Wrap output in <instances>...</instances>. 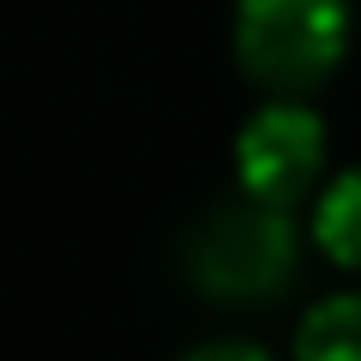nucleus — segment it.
Masks as SVG:
<instances>
[{"mask_svg": "<svg viewBox=\"0 0 361 361\" xmlns=\"http://www.w3.org/2000/svg\"><path fill=\"white\" fill-rule=\"evenodd\" d=\"M349 42V0H241L235 54L259 85L301 90L337 66Z\"/></svg>", "mask_w": 361, "mask_h": 361, "instance_id": "f03ea898", "label": "nucleus"}, {"mask_svg": "<svg viewBox=\"0 0 361 361\" xmlns=\"http://www.w3.org/2000/svg\"><path fill=\"white\" fill-rule=\"evenodd\" d=\"M187 271L205 295L223 301H259L277 295L295 271V223L289 205H271L259 193L223 199L187 235Z\"/></svg>", "mask_w": 361, "mask_h": 361, "instance_id": "f257e3e1", "label": "nucleus"}, {"mask_svg": "<svg viewBox=\"0 0 361 361\" xmlns=\"http://www.w3.org/2000/svg\"><path fill=\"white\" fill-rule=\"evenodd\" d=\"M301 361H361V295H331L301 319Z\"/></svg>", "mask_w": 361, "mask_h": 361, "instance_id": "20e7f679", "label": "nucleus"}, {"mask_svg": "<svg viewBox=\"0 0 361 361\" xmlns=\"http://www.w3.org/2000/svg\"><path fill=\"white\" fill-rule=\"evenodd\" d=\"M313 235H319V247L337 259V265L361 271V169H349L343 180L325 187L319 217H313Z\"/></svg>", "mask_w": 361, "mask_h": 361, "instance_id": "39448f33", "label": "nucleus"}, {"mask_svg": "<svg viewBox=\"0 0 361 361\" xmlns=\"http://www.w3.org/2000/svg\"><path fill=\"white\" fill-rule=\"evenodd\" d=\"M187 361H265L253 343H211V349H199V355H187Z\"/></svg>", "mask_w": 361, "mask_h": 361, "instance_id": "423d86ee", "label": "nucleus"}, {"mask_svg": "<svg viewBox=\"0 0 361 361\" xmlns=\"http://www.w3.org/2000/svg\"><path fill=\"white\" fill-rule=\"evenodd\" d=\"M325 163V127L313 109L301 103H271L235 139V175H241V193H259L271 205H295L313 187Z\"/></svg>", "mask_w": 361, "mask_h": 361, "instance_id": "7ed1b4c3", "label": "nucleus"}]
</instances>
